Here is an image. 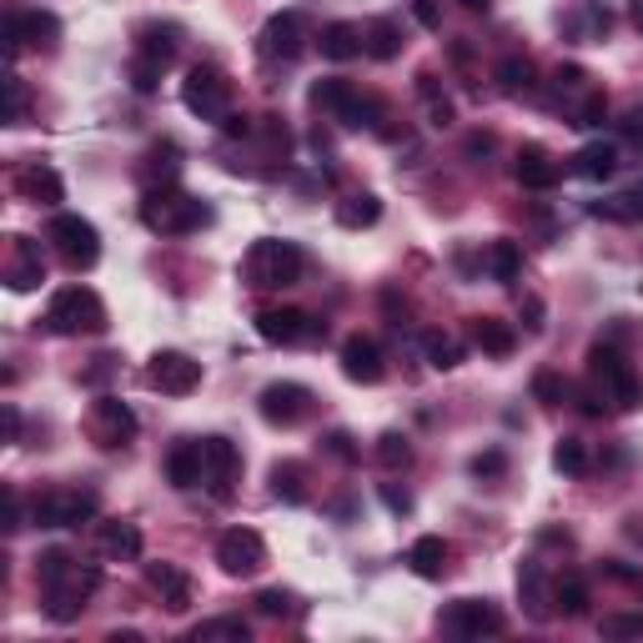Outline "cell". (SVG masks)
<instances>
[{
	"label": "cell",
	"mask_w": 643,
	"mask_h": 643,
	"mask_svg": "<svg viewBox=\"0 0 643 643\" xmlns=\"http://www.w3.org/2000/svg\"><path fill=\"white\" fill-rule=\"evenodd\" d=\"M302 272H307V251L282 237L251 241L247 257H241V282L251 292H287V287L302 282Z\"/></svg>",
	"instance_id": "7a4b0ae2"
},
{
	"label": "cell",
	"mask_w": 643,
	"mask_h": 643,
	"mask_svg": "<svg viewBox=\"0 0 643 643\" xmlns=\"http://www.w3.org/2000/svg\"><path fill=\"white\" fill-rule=\"evenodd\" d=\"M417 96H423L427 121H433V126H453V121H458V111H453V101H447V91L437 86L433 71H423V76H417Z\"/></svg>",
	"instance_id": "f35d334b"
},
{
	"label": "cell",
	"mask_w": 643,
	"mask_h": 643,
	"mask_svg": "<svg viewBox=\"0 0 643 643\" xmlns=\"http://www.w3.org/2000/svg\"><path fill=\"white\" fill-rule=\"evenodd\" d=\"M302 45H307V21H302V11L272 15V21L262 25V35H257V55H262L267 66H292L297 55H302Z\"/></svg>",
	"instance_id": "8fae6325"
},
{
	"label": "cell",
	"mask_w": 643,
	"mask_h": 643,
	"mask_svg": "<svg viewBox=\"0 0 643 643\" xmlns=\"http://www.w3.org/2000/svg\"><path fill=\"white\" fill-rule=\"evenodd\" d=\"M473 342H478L488 357H508V352L518 348V332H512L508 322H498V317H473Z\"/></svg>",
	"instance_id": "d590c367"
},
{
	"label": "cell",
	"mask_w": 643,
	"mask_h": 643,
	"mask_svg": "<svg viewBox=\"0 0 643 643\" xmlns=\"http://www.w3.org/2000/svg\"><path fill=\"white\" fill-rule=\"evenodd\" d=\"M492 81H498L508 96H518V91L533 86V61H528V55H502L498 71H492Z\"/></svg>",
	"instance_id": "60d3db41"
},
{
	"label": "cell",
	"mask_w": 643,
	"mask_h": 643,
	"mask_svg": "<svg viewBox=\"0 0 643 643\" xmlns=\"http://www.w3.org/2000/svg\"><path fill=\"white\" fill-rule=\"evenodd\" d=\"M45 328L55 338H101L111 328V317H106V302L91 287L71 282L61 292H51V302H45Z\"/></svg>",
	"instance_id": "277c9868"
},
{
	"label": "cell",
	"mask_w": 643,
	"mask_h": 643,
	"mask_svg": "<svg viewBox=\"0 0 643 643\" xmlns=\"http://www.w3.org/2000/svg\"><path fill=\"white\" fill-rule=\"evenodd\" d=\"M413 11H417V21H423L427 31H437V25H443V15H437V0H417Z\"/></svg>",
	"instance_id": "db71d44e"
},
{
	"label": "cell",
	"mask_w": 643,
	"mask_h": 643,
	"mask_svg": "<svg viewBox=\"0 0 643 643\" xmlns=\"http://www.w3.org/2000/svg\"><path fill=\"white\" fill-rule=\"evenodd\" d=\"M182 106L201 121H227L231 116V81L217 66H191L182 81Z\"/></svg>",
	"instance_id": "ba28073f"
},
{
	"label": "cell",
	"mask_w": 643,
	"mask_h": 643,
	"mask_svg": "<svg viewBox=\"0 0 643 643\" xmlns=\"http://www.w3.org/2000/svg\"><path fill=\"white\" fill-rule=\"evenodd\" d=\"M257 413L272 427H297L312 413V387H302V382H267L262 397H257Z\"/></svg>",
	"instance_id": "5bb4252c"
},
{
	"label": "cell",
	"mask_w": 643,
	"mask_h": 643,
	"mask_svg": "<svg viewBox=\"0 0 643 643\" xmlns=\"http://www.w3.org/2000/svg\"><path fill=\"white\" fill-rule=\"evenodd\" d=\"M633 25L643 31V0H633Z\"/></svg>",
	"instance_id": "91938a15"
},
{
	"label": "cell",
	"mask_w": 643,
	"mask_h": 643,
	"mask_svg": "<svg viewBox=\"0 0 643 643\" xmlns=\"http://www.w3.org/2000/svg\"><path fill=\"white\" fill-rule=\"evenodd\" d=\"M257 338L272 342V348H302V342L328 338V322H317L312 312H297V307H262L257 312Z\"/></svg>",
	"instance_id": "9c48e42d"
},
{
	"label": "cell",
	"mask_w": 643,
	"mask_h": 643,
	"mask_svg": "<svg viewBox=\"0 0 643 643\" xmlns=\"http://www.w3.org/2000/svg\"><path fill=\"white\" fill-rule=\"evenodd\" d=\"M156 81H162V66H156V61H142V55H132V86L142 91V96H152Z\"/></svg>",
	"instance_id": "f907efd6"
},
{
	"label": "cell",
	"mask_w": 643,
	"mask_h": 643,
	"mask_svg": "<svg viewBox=\"0 0 643 643\" xmlns=\"http://www.w3.org/2000/svg\"><path fill=\"white\" fill-rule=\"evenodd\" d=\"M512 176H518L528 191H553V186L563 182V166L553 162L548 146H523V152L512 156Z\"/></svg>",
	"instance_id": "44dd1931"
},
{
	"label": "cell",
	"mask_w": 643,
	"mask_h": 643,
	"mask_svg": "<svg viewBox=\"0 0 643 643\" xmlns=\"http://www.w3.org/2000/svg\"><path fill=\"white\" fill-rule=\"evenodd\" d=\"M241 473V453L227 437H201V488L211 498H231V483Z\"/></svg>",
	"instance_id": "9a60e30c"
},
{
	"label": "cell",
	"mask_w": 643,
	"mask_h": 643,
	"mask_svg": "<svg viewBox=\"0 0 643 643\" xmlns=\"http://www.w3.org/2000/svg\"><path fill=\"white\" fill-rule=\"evenodd\" d=\"M146 583L162 593V603L172 613H186V609H191V599H197L191 573H186V568H176V563H146Z\"/></svg>",
	"instance_id": "7402d4cb"
},
{
	"label": "cell",
	"mask_w": 643,
	"mask_h": 643,
	"mask_svg": "<svg viewBox=\"0 0 643 643\" xmlns=\"http://www.w3.org/2000/svg\"><path fill=\"white\" fill-rule=\"evenodd\" d=\"M317 45H322L328 61H357V55H367V31L357 21H332V25H322Z\"/></svg>",
	"instance_id": "d4e9b609"
},
{
	"label": "cell",
	"mask_w": 643,
	"mask_h": 643,
	"mask_svg": "<svg viewBox=\"0 0 643 643\" xmlns=\"http://www.w3.org/2000/svg\"><path fill=\"white\" fill-rule=\"evenodd\" d=\"M382 502H387V508H393V512H413V492H407V488H397V483H382Z\"/></svg>",
	"instance_id": "816d5d0a"
},
{
	"label": "cell",
	"mask_w": 643,
	"mask_h": 643,
	"mask_svg": "<svg viewBox=\"0 0 643 643\" xmlns=\"http://www.w3.org/2000/svg\"><path fill=\"white\" fill-rule=\"evenodd\" d=\"M272 498L302 508V502H307V468H302V463H277V468H272Z\"/></svg>",
	"instance_id": "74e56055"
},
{
	"label": "cell",
	"mask_w": 643,
	"mask_h": 643,
	"mask_svg": "<svg viewBox=\"0 0 643 643\" xmlns=\"http://www.w3.org/2000/svg\"><path fill=\"white\" fill-rule=\"evenodd\" d=\"M166 483L182 492L201 488V437H191V443H176L172 453H166Z\"/></svg>",
	"instance_id": "484cf974"
},
{
	"label": "cell",
	"mask_w": 643,
	"mask_h": 643,
	"mask_svg": "<svg viewBox=\"0 0 643 643\" xmlns=\"http://www.w3.org/2000/svg\"><path fill=\"white\" fill-rule=\"evenodd\" d=\"M176 51H182V31L176 25H142V41H136V55L142 61H156V66H172Z\"/></svg>",
	"instance_id": "f546056e"
},
{
	"label": "cell",
	"mask_w": 643,
	"mask_h": 643,
	"mask_svg": "<svg viewBox=\"0 0 643 643\" xmlns=\"http://www.w3.org/2000/svg\"><path fill=\"white\" fill-rule=\"evenodd\" d=\"M589 583L578 573H563L553 578V613H563V619H589Z\"/></svg>",
	"instance_id": "e575fe53"
},
{
	"label": "cell",
	"mask_w": 643,
	"mask_h": 643,
	"mask_svg": "<svg viewBox=\"0 0 643 643\" xmlns=\"http://www.w3.org/2000/svg\"><path fill=\"white\" fill-rule=\"evenodd\" d=\"M257 613H267V619H287V613H297V599L287 589H262L257 593Z\"/></svg>",
	"instance_id": "bcb514c9"
},
{
	"label": "cell",
	"mask_w": 643,
	"mask_h": 643,
	"mask_svg": "<svg viewBox=\"0 0 643 643\" xmlns=\"http://www.w3.org/2000/svg\"><path fill=\"white\" fill-rule=\"evenodd\" d=\"M91 518H96V492H86V488H51L31 502L35 528H81Z\"/></svg>",
	"instance_id": "30bf717a"
},
{
	"label": "cell",
	"mask_w": 643,
	"mask_h": 643,
	"mask_svg": "<svg viewBox=\"0 0 643 643\" xmlns=\"http://www.w3.org/2000/svg\"><path fill=\"white\" fill-rule=\"evenodd\" d=\"M523 312H528V332H543V302H538V297H528Z\"/></svg>",
	"instance_id": "11a10c76"
},
{
	"label": "cell",
	"mask_w": 643,
	"mask_h": 643,
	"mask_svg": "<svg viewBox=\"0 0 643 643\" xmlns=\"http://www.w3.org/2000/svg\"><path fill=\"white\" fill-rule=\"evenodd\" d=\"M35 578H41V599H45V619L51 623H76L86 599L101 589V568L66 553V548H45L35 558Z\"/></svg>",
	"instance_id": "6da1fadb"
},
{
	"label": "cell",
	"mask_w": 643,
	"mask_h": 643,
	"mask_svg": "<svg viewBox=\"0 0 643 643\" xmlns=\"http://www.w3.org/2000/svg\"><path fill=\"white\" fill-rule=\"evenodd\" d=\"M589 211L599 221H619V227H633V221H643V191H619V197H603V201H593Z\"/></svg>",
	"instance_id": "8d00e7d4"
},
{
	"label": "cell",
	"mask_w": 643,
	"mask_h": 643,
	"mask_svg": "<svg viewBox=\"0 0 643 643\" xmlns=\"http://www.w3.org/2000/svg\"><path fill=\"white\" fill-rule=\"evenodd\" d=\"M362 31H367L372 61H397V55H403V25H397L393 15H377V21H367Z\"/></svg>",
	"instance_id": "836d02e7"
},
{
	"label": "cell",
	"mask_w": 643,
	"mask_h": 643,
	"mask_svg": "<svg viewBox=\"0 0 643 643\" xmlns=\"http://www.w3.org/2000/svg\"><path fill=\"white\" fill-rule=\"evenodd\" d=\"M492 152V136H468V156H488Z\"/></svg>",
	"instance_id": "6f0895ef"
},
{
	"label": "cell",
	"mask_w": 643,
	"mask_h": 643,
	"mask_svg": "<svg viewBox=\"0 0 643 643\" xmlns=\"http://www.w3.org/2000/svg\"><path fill=\"white\" fill-rule=\"evenodd\" d=\"M45 282V262L41 247L31 237H11V267H6V287L11 292H31V287Z\"/></svg>",
	"instance_id": "603a6c76"
},
{
	"label": "cell",
	"mask_w": 643,
	"mask_h": 643,
	"mask_svg": "<svg viewBox=\"0 0 643 643\" xmlns=\"http://www.w3.org/2000/svg\"><path fill=\"white\" fill-rule=\"evenodd\" d=\"M468 468H473V478H502V473H508V458H502V447H488V453H478Z\"/></svg>",
	"instance_id": "681fc988"
},
{
	"label": "cell",
	"mask_w": 643,
	"mask_h": 643,
	"mask_svg": "<svg viewBox=\"0 0 643 643\" xmlns=\"http://www.w3.org/2000/svg\"><path fill=\"white\" fill-rule=\"evenodd\" d=\"M191 639H197V643H211V639L247 643L251 629H247V619H207V623H197V629H191Z\"/></svg>",
	"instance_id": "7bdbcfd3"
},
{
	"label": "cell",
	"mask_w": 643,
	"mask_h": 643,
	"mask_svg": "<svg viewBox=\"0 0 643 643\" xmlns=\"http://www.w3.org/2000/svg\"><path fill=\"white\" fill-rule=\"evenodd\" d=\"M217 563L227 578H257L267 568V543L257 528H227L217 538Z\"/></svg>",
	"instance_id": "7c38bea8"
},
{
	"label": "cell",
	"mask_w": 643,
	"mask_h": 643,
	"mask_svg": "<svg viewBox=\"0 0 643 643\" xmlns=\"http://www.w3.org/2000/svg\"><path fill=\"white\" fill-rule=\"evenodd\" d=\"M443 629L458 639H492V633H502V613L492 599H458L443 613Z\"/></svg>",
	"instance_id": "2e32d148"
},
{
	"label": "cell",
	"mask_w": 643,
	"mask_h": 643,
	"mask_svg": "<svg viewBox=\"0 0 643 643\" xmlns=\"http://www.w3.org/2000/svg\"><path fill=\"white\" fill-rule=\"evenodd\" d=\"M423 357H427V367L453 372L463 362V342L453 332H423Z\"/></svg>",
	"instance_id": "ab89813d"
},
{
	"label": "cell",
	"mask_w": 643,
	"mask_h": 643,
	"mask_svg": "<svg viewBox=\"0 0 643 643\" xmlns=\"http://www.w3.org/2000/svg\"><path fill=\"white\" fill-rule=\"evenodd\" d=\"M407 568H413L417 578H427V583H437V578L447 573V543L437 533L413 538V548H407Z\"/></svg>",
	"instance_id": "4316f807"
},
{
	"label": "cell",
	"mask_w": 643,
	"mask_h": 643,
	"mask_svg": "<svg viewBox=\"0 0 643 643\" xmlns=\"http://www.w3.org/2000/svg\"><path fill=\"white\" fill-rule=\"evenodd\" d=\"M483 267H488L492 282H518V277H523V247H518L512 237L488 241V251H483Z\"/></svg>",
	"instance_id": "f1b7e54d"
},
{
	"label": "cell",
	"mask_w": 643,
	"mask_h": 643,
	"mask_svg": "<svg viewBox=\"0 0 643 643\" xmlns=\"http://www.w3.org/2000/svg\"><path fill=\"white\" fill-rule=\"evenodd\" d=\"M142 176H146V186H176V176H182V146L156 142L142 162Z\"/></svg>",
	"instance_id": "d6a6232c"
},
{
	"label": "cell",
	"mask_w": 643,
	"mask_h": 643,
	"mask_svg": "<svg viewBox=\"0 0 643 643\" xmlns=\"http://www.w3.org/2000/svg\"><path fill=\"white\" fill-rule=\"evenodd\" d=\"M553 468L563 473V478H583V473H589V447L578 443V437H563V443L553 447Z\"/></svg>",
	"instance_id": "b9f144b4"
},
{
	"label": "cell",
	"mask_w": 643,
	"mask_h": 643,
	"mask_svg": "<svg viewBox=\"0 0 643 643\" xmlns=\"http://www.w3.org/2000/svg\"><path fill=\"white\" fill-rule=\"evenodd\" d=\"M61 41V21L45 11H11L6 15V51L21 55L25 45H55Z\"/></svg>",
	"instance_id": "ac0fdd59"
},
{
	"label": "cell",
	"mask_w": 643,
	"mask_h": 643,
	"mask_svg": "<svg viewBox=\"0 0 643 643\" xmlns=\"http://www.w3.org/2000/svg\"><path fill=\"white\" fill-rule=\"evenodd\" d=\"M6 437H11V443L21 437V413H15L11 403H6Z\"/></svg>",
	"instance_id": "9f6ffc18"
},
{
	"label": "cell",
	"mask_w": 643,
	"mask_h": 643,
	"mask_svg": "<svg viewBox=\"0 0 643 643\" xmlns=\"http://www.w3.org/2000/svg\"><path fill=\"white\" fill-rule=\"evenodd\" d=\"M332 217H338L342 231H362V227H377L382 217V201L372 197V191H348V197L332 207Z\"/></svg>",
	"instance_id": "83f0119b"
},
{
	"label": "cell",
	"mask_w": 643,
	"mask_h": 643,
	"mask_svg": "<svg viewBox=\"0 0 643 643\" xmlns=\"http://www.w3.org/2000/svg\"><path fill=\"white\" fill-rule=\"evenodd\" d=\"M328 453H332V458H342V463L357 458V447H352V433H342V427H338V433H328Z\"/></svg>",
	"instance_id": "f5cc1de1"
},
{
	"label": "cell",
	"mask_w": 643,
	"mask_h": 643,
	"mask_svg": "<svg viewBox=\"0 0 643 643\" xmlns=\"http://www.w3.org/2000/svg\"><path fill=\"white\" fill-rule=\"evenodd\" d=\"M382 348L372 338H362V332H352L348 342H342V377L348 382H362V387H372V382H382Z\"/></svg>",
	"instance_id": "ffe728a7"
},
{
	"label": "cell",
	"mask_w": 643,
	"mask_h": 643,
	"mask_svg": "<svg viewBox=\"0 0 643 643\" xmlns=\"http://www.w3.org/2000/svg\"><path fill=\"white\" fill-rule=\"evenodd\" d=\"M45 241L55 247V257L71 267V272H86V267L101 262V231L91 227L76 211H55L51 227H45Z\"/></svg>",
	"instance_id": "8992f818"
},
{
	"label": "cell",
	"mask_w": 643,
	"mask_h": 643,
	"mask_svg": "<svg viewBox=\"0 0 643 643\" xmlns=\"http://www.w3.org/2000/svg\"><path fill=\"white\" fill-rule=\"evenodd\" d=\"M518 599H523V609H528V619H533V623L553 619V589H548L543 563H523V568H518Z\"/></svg>",
	"instance_id": "cb8c5ba5"
},
{
	"label": "cell",
	"mask_w": 643,
	"mask_h": 643,
	"mask_svg": "<svg viewBox=\"0 0 643 643\" xmlns=\"http://www.w3.org/2000/svg\"><path fill=\"white\" fill-rule=\"evenodd\" d=\"M25 111H31V91H25V81L11 71V76H6V121H11V126H21Z\"/></svg>",
	"instance_id": "f6af8a7d"
},
{
	"label": "cell",
	"mask_w": 643,
	"mask_h": 643,
	"mask_svg": "<svg viewBox=\"0 0 643 643\" xmlns=\"http://www.w3.org/2000/svg\"><path fill=\"white\" fill-rule=\"evenodd\" d=\"M603 633H609V639H639L643 613H609V619H603Z\"/></svg>",
	"instance_id": "c3c4849f"
},
{
	"label": "cell",
	"mask_w": 643,
	"mask_h": 643,
	"mask_svg": "<svg viewBox=\"0 0 643 643\" xmlns=\"http://www.w3.org/2000/svg\"><path fill=\"white\" fill-rule=\"evenodd\" d=\"M589 372L593 382H599L603 393H609V403H619L623 413H633V407H643V382L639 372L629 367V357H623L619 348H589Z\"/></svg>",
	"instance_id": "52a82bcc"
},
{
	"label": "cell",
	"mask_w": 643,
	"mask_h": 643,
	"mask_svg": "<svg viewBox=\"0 0 643 643\" xmlns=\"http://www.w3.org/2000/svg\"><path fill=\"white\" fill-rule=\"evenodd\" d=\"M15 191H21L31 207H61V201H66V182H61V172H55L51 162H25L21 172H15Z\"/></svg>",
	"instance_id": "d6986e66"
},
{
	"label": "cell",
	"mask_w": 643,
	"mask_h": 643,
	"mask_svg": "<svg viewBox=\"0 0 643 643\" xmlns=\"http://www.w3.org/2000/svg\"><path fill=\"white\" fill-rule=\"evenodd\" d=\"M377 463H382L387 473L407 468V463H413V443H407L403 433H382V437H377Z\"/></svg>",
	"instance_id": "ee69618b"
},
{
	"label": "cell",
	"mask_w": 643,
	"mask_h": 643,
	"mask_svg": "<svg viewBox=\"0 0 643 643\" xmlns=\"http://www.w3.org/2000/svg\"><path fill=\"white\" fill-rule=\"evenodd\" d=\"M563 393H568V382L558 377V372H538V377H533V397L543 407H558V403H563Z\"/></svg>",
	"instance_id": "7dc6e473"
},
{
	"label": "cell",
	"mask_w": 643,
	"mask_h": 643,
	"mask_svg": "<svg viewBox=\"0 0 643 643\" xmlns=\"http://www.w3.org/2000/svg\"><path fill=\"white\" fill-rule=\"evenodd\" d=\"M146 387H156L162 397H186L201 387V362L186 357V352H156L152 362H146Z\"/></svg>",
	"instance_id": "4fadbf2b"
},
{
	"label": "cell",
	"mask_w": 643,
	"mask_h": 643,
	"mask_svg": "<svg viewBox=\"0 0 643 643\" xmlns=\"http://www.w3.org/2000/svg\"><path fill=\"white\" fill-rule=\"evenodd\" d=\"M91 433H96L101 447L116 453V447H126L136 437V413L121 403V397H96V403H91Z\"/></svg>",
	"instance_id": "e0dca14e"
},
{
	"label": "cell",
	"mask_w": 643,
	"mask_h": 643,
	"mask_svg": "<svg viewBox=\"0 0 643 643\" xmlns=\"http://www.w3.org/2000/svg\"><path fill=\"white\" fill-rule=\"evenodd\" d=\"M312 106L328 111V116H338L342 126H352V132H377L382 121H387V111H382L377 96H362L352 81L342 76H328L312 86Z\"/></svg>",
	"instance_id": "5b68a950"
},
{
	"label": "cell",
	"mask_w": 643,
	"mask_h": 643,
	"mask_svg": "<svg viewBox=\"0 0 643 643\" xmlns=\"http://www.w3.org/2000/svg\"><path fill=\"white\" fill-rule=\"evenodd\" d=\"M211 221V207L197 197H186L182 186H146L142 197V227L156 237H186V231H201Z\"/></svg>",
	"instance_id": "3957f363"
},
{
	"label": "cell",
	"mask_w": 643,
	"mask_h": 643,
	"mask_svg": "<svg viewBox=\"0 0 643 643\" xmlns=\"http://www.w3.org/2000/svg\"><path fill=\"white\" fill-rule=\"evenodd\" d=\"M458 6H463V11H473V15H478V11H488L492 0H458Z\"/></svg>",
	"instance_id": "680465c9"
},
{
	"label": "cell",
	"mask_w": 643,
	"mask_h": 643,
	"mask_svg": "<svg viewBox=\"0 0 643 643\" xmlns=\"http://www.w3.org/2000/svg\"><path fill=\"white\" fill-rule=\"evenodd\" d=\"M573 172L583 176V182H609V176L619 172V146H613V142H589L583 152L573 156Z\"/></svg>",
	"instance_id": "4dcf8cb0"
},
{
	"label": "cell",
	"mask_w": 643,
	"mask_h": 643,
	"mask_svg": "<svg viewBox=\"0 0 643 643\" xmlns=\"http://www.w3.org/2000/svg\"><path fill=\"white\" fill-rule=\"evenodd\" d=\"M142 528L136 523H101V553L116 563H136L142 558Z\"/></svg>",
	"instance_id": "1f68e13d"
}]
</instances>
